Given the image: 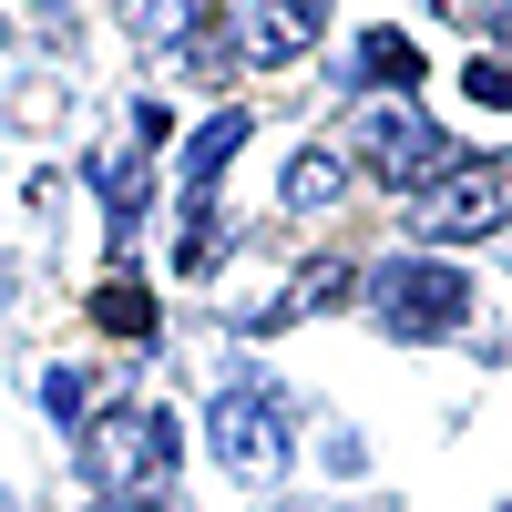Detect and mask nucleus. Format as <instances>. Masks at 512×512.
<instances>
[{
  "instance_id": "nucleus-1",
  "label": "nucleus",
  "mask_w": 512,
  "mask_h": 512,
  "mask_svg": "<svg viewBox=\"0 0 512 512\" xmlns=\"http://www.w3.org/2000/svg\"><path fill=\"white\" fill-rule=\"evenodd\" d=\"M512 216V154H482V164H451L410 195V226L431 246H461V236H492Z\"/></svg>"
},
{
  "instance_id": "nucleus-2",
  "label": "nucleus",
  "mask_w": 512,
  "mask_h": 512,
  "mask_svg": "<svg viewBox=\"0 0 512 512\" xmlns=\"http://www.w3.org/2000/svg\"><path fill=\"white\" fill-rule=\"evenodd\" d=\"M369 308H379V328H400V338H451L461 318H472V277L441 267V256H400V267L369 277Z\"/></svg>"
},
{
  "instance_id": "nucleus-3",
  "label": "nucleus",
  "mask_w": 512,
  "mask_h": 512,
  "mask_svg": "<svg viewBox=\"0 0 512 512\" xmlns=\"http://www.w3.org/2000/svg\"><path fill=\"white\" fill-rule=\"evenodd\" d=\"M154 472H175V420H154V410H113V420H93V482L123 502L134 482H154Z\"/></svg>"
},
{
  "instance_id": "nucleus-4",
  "label": "nucleus",
  "mask_w": 512,
  "mask_h": 512,
  "mask_svg": "<svg viewBox=\"0 0 512 512\" xmlns=\"http://www.w3.org/2000/svg\"><path fill=\"white\" fill-rule=\"evenodd\" d=\"M205 431H216V461H226L236 482H277V461H287V431H277V400H267V390H226Z\"/></svg>"
},
{
  "instance_id": "nucleus-5",
  "label": "nucleus",
  "mask_w": 512,
  "mask_h": 512,
  "mask_svg": "<svg viewBox=\"0 0 512 512\" xmlns=\"http://www.w3.org/2000/svg\"><path fill=\"white\" fill-rule=\"evenodd\" d=\"M359 144H369V164H379V175H390V185H431V175H451L441 134H431V123H420L410 103H379Z\"/></svg>"
},
{
  "instance_id": "nucleus-6",
  "label": "nucleus",
  "mask_w": 512,
  "mask_h": 512,
  "mask_svg": "<svg viewBox=\"0 0 512 512\" xmlns=\"http://www.w3.org/2000/svg\"><path fill=\"white\" fill-rule=\"evenodd\" d=\"M308 11H318V0H267V11L246 21V52L256 62H297V52H308Z\"/></svg>"
},
{
  "instance_id": "nucleus-7",
  "label": "nucleus",
  "mask_w": 512,
  "mask_h": 512,
  "mask_svg": "<svg viewBox=\"0 0 512 512\" xmlns=\"http://www.w3.org/2000/svg\"><path fill=\"white\" fill-rule=\"evenodd\" d=\"M338 185H349V164H338L328 144H308V154L287 164V205H297V216H318V205H338Z\"/></svg>"
},
{
  "instance_id": "nucleus-8",
  "label": "nucleus",
  "mask_w": 512,
  "mask_h": 512,
  "mask_svg": "<svg viewBox=\"0 0 512 512\" xmlns=\"http://www.w3.org/2000/svg\"><path fill=\"white\" fill-rule=\"evenodd\" d=\"M246 144V113H216V123H205V134H195V154H185V195L205 205V195H216V164Z\"/></svg>"
},
{
  "instance_id": "nucleus-9",
  "label": "nucleus",
  "mask_w": 512,
  "mask_h": 512,
  "mask_svg": "<svg viewBox=\"0 0 512 512\" xmlns=\"http://www.w3.org/2000/svg\"><path fill=\"white\" fill-rule=\"evenodd\" d=\"M205 21H216V0H154V52H195V41H205Z\"/></svg>"
},
{
  "instance_id": "nucleus-10",
  "label": "nucleus",
  "mask_w": 512,
  "mask_h": 512,
  "mask_svg": "<svg viewBox=\"0 0 512 512\" xmlns=\"http://www.w3.org/2000/svg\"><path fill=\"white\" fill-rule=\"evenodd\" d=\"M93 318H103V328H113V338H144V328H154V297H144V287H134V277H113V287H103V297H93Z\"/></svg>"
},
{
  "instance_id": "nucleus-11",
  "label": "nucleus",
  "mask_w": 512,
  "mask_h": 512,
  "mask_svg": "<svg viewBox=\"0 0 512 512\" xmlns=\"http://www.w3.org/2000/svg\"><path fill=\"white\" fill-rule=\"evenodd\" d=\"M359 72H369V82H420V41L369 31V41H359Z\"/></svg>"
},
{
  "instance_id": "nucleus-12",
  "label": "nucleus",
  "mask_w": 512,
  "mask_h": 512,
  "mask_svg": "<svg viewBox=\"0 0 512 512\" xmlns=\"http://www.w3.org/2000/svg\"><path fill=\"white\" fill-rule=\"evenodd\" d=\"M461 82H472V103H512V62H492V52L461 72Z\"/></svg>"
}]
</instances>
